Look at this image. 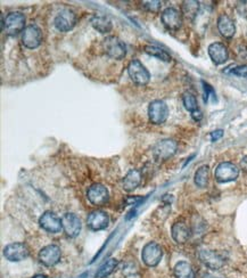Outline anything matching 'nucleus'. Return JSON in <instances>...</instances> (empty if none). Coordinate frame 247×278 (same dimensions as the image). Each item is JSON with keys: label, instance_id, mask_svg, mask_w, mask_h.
<instances>
[{"label": "nucleus", "instance_id": "nucleus-1", "mask_svg": "<svg viewBox=\"0 0 247 278\" xmlns=\"http://www.w3.org/2000/svg\"><path fill=\"white\" fill-rule=\"evenodd\" d=\"M25 27V16L19 12L9 13L6 19L2 21V29L6 34L14 37L17 35L19 32H23Z\"/></svg>", "mask_w": 247, "mask_h": 278}, {"label": "nucleus", "instance_id": "nucleus-2", "mask_svg": "<svg viewBox=\"0 0 247 278\" xmlns=\"http://www.w3.org/2000/svg\"><path fill=\"white\" fill-rule=\"evenodd\" d=\"M102 47H104L107 56H110L111 58L122 59L127 55V47L125 43L115 35H110L102 41Z\"/></svg>", "mask_w": 247, "mask_h": 278}, {"label": "nucleus", "instance_id": "nucleus-3", "mask_svg": "<svg viewBox=\"0 0 247 278\" xmlns=\"http://www.w3.org/2000/svg\"><path fill=\"white\" fill-rule=\"evenodd\" d=\"M239 176V169L236 164L231 162H221L215 168L214 177L218 183L225 184L234 182Z\"/></svg>", "mask_w": 247, "mask_h": 278}, {"label": "nucleus", "instance_id": "nucleus-4", "mask_svg": "<svg viewBox=\"0 0 247 278\" xmlns=\"http://www.w3.org/2000/svg\"><path fill=\"white\" fill-rule=\"evenodd\" d=\"M178 151V144L173 139H162L153 147L154 157L158 161H166L172 157Z\"/></svg>", "mask_w": 247, "mask_h": 278}, {"label": "nucleus", "instance_id": "nucleus-5", "mask_svg": "<svg viewBox=\"0 0 247 278\" xmlns=\"http://www.w3.org/2000/svg\"><path fill=\"white\" fill-rule=\"evenodd\" d=\"M128 73L130 79L139 86L147 85L151 80V74L139 59H132L128 65Z\"/></svg>", "mask_w": 247, "mask_h": 278}, {"label": "nucleus", "instance_id": "nucleus-6", "mask_svg": "<svg viewBox=\"0 0 247 278\" xmlns=\"http://www.w3.org/2000/svg\"><path fill=\"white\" fill-rule=\"evenodd\" d=\"M163 258V250L161 245L155 242H149L142 248L141 259L148 267H156Z\"/></svg>", "mask_w": 247, "mask_h": 278}, {"label": "nucleus", "instance_id": "nucleus-7", "mask_svg": "<svg viewBox=\"0 0 247 278\" xmlns=\"http://www.w3.org/2000/svg\"><path fill=\"white\" fill-rule=\"evenodd\" d=\"M169 116V107L163 101H153L148 106V117L153 125H162Z\"/></svg>", "mask_w": 247, "mask_h": 278}, {"label": "nucleus", "instance_id": "nucleus-8", "mask_svg": "<svg viewBox=\"0 0 247 278\" xmlns=\"http://www.w3.org/2000/svg\"><path fill=\"white\" fill-rule=\"evenodd\" d=\"M43 43V32L35 24H30L22 32V44L29 49H35Z\"/></svg>", "mask_w": 247, "mask_h": 278}, {"label": "nucleus", "instance_id": "nucleus-9", "mask_svg": "<svg viewBox=\"0 0 247 278\" xmlns=\"http://www.w3.org/2000/svg\"><path fill=\"white\" fill-rule=\"evenodd\" d=\"M87 197L89 202L96 207H101L105 205L110 200V193L104 185L94 184L87 190Z\"/></svg>", "mask_w": 247, "mask_h": 278}, {"label": "nucleus", "instance_id": "nucleus-10", "mask_svg": "<svg viewBox=\"0 0 247 278\" xmlns=\"http://www.w3.org/2000/svg\"><path fill=\"white\" fill-rule=\"evenodd\" d=\"M76 15L71 9H63L54 19V25L59 32H69L75 27Z\"/></svg>", "mask_w": 247, "mask_h": 278}, {"label": "nucleus", "instance_id": "nucleus-11", "mask_svg": "<svg viewBox=\"0 0 247 278\" xmlns=\"http://www.w3.org/2000/svg\"><path fill=\"white\" fill-rule=\"evenodd\" d=\"M29 254H30V251L27 244L19 243V242H16V243H10L6 245V248L4 249L5 258L12 262H18V261L27 259Z\"/></svg>", "mask_w": 247, "mask_h": 278}, {"label": "nucleus", "instance_id": "nucleus-12", "mask_svg": "<svg viewBox=\"0 0 247 278\" xmlns=\"http://www.w3.org/2000/svg\"><path fill=\"white\" fill-rule=\"evenodd\" d=\"M161 19L164 27L170 31H177L182 25V14L173 7L164 9L161 14Z\"/></svg>", "mask_w": 247, "mask_h": 278}, {"label": "nucleus", "instance_id": "nucleus-13", "mask_svg": "<svg viewBox=\"0 0 247 278\" xmlns=\"http://www.w3.org/2000/svg\"><path fill=\"white\" fill-rule=\"evenodd\" d=\"M199 260L203 262V264L208 267V268L212 270H219L224 266V258L218 252L212 251V250H207L202 249L198 253Z\"/></svg>", "mask_w": 247, "mask_h": 278}, {"label": "nucleus", "instance_id": "nucleus-14", "mask_svg": "<svg viewBox=\"0 0 247 278\" xmlns=\"http://www.w3.org/2000/svg\"><path fill=\"white\" fill-rule=\"evenodd\" d=\"M60 256H61V252L59 246L55 245V244H50L45 246L39 252V260L43 265L46 267H54L58 264L60 261Z\"/></svg>", "mask_w": 247, "mask_h": 278}, {"label": "nucleus", "instance_id": "nucleus-15", "mask_svg": "<svg viewBox=\"0 0 247 278\" xmlns=\"http://www.w3.org/2000/svg\"><path fill=\"white\" fill-rule=\"evenodd\" d=\"M39 225L41 228L51 234L60 233V230L63 229L61 219L57 217L54 212H51V211H46V212L41 215L39 218Z\"/></svg>", "mask_w": 247, "mask_h": 278}, {"label": "nucleus", "instance_id": "nucleus-16", "mask_svg": "<svg viewBox=\"0 0 247 278\" xmlns=\"http://www.w3.org/2000/svg\"><path fill=\"white\" fill-rule=\"evenodd\" d=\"M61 226H63V230L65 234L71 239L76 237L80 234L82 224L79 217L74 213L68 212L61 217Z\"/></svg>", "mask_w": 247, "mask_h": 278}, {"label": "nucleus", "instance_id": "nucleus-17", "mask_svg": "<svg viewBox=\"0 0 247 278\" xmlns=\"http://www.w3.org/2000/svg\"><path fill=\"white\" fill-rule=\"evenodd\" d=\"M87 225L91 230L99 231L104 230L110 225V215L105 211L95 210L87 218Z\"/></svg>", "mask_w": 247, "mask_h": 278}, {"label": "nucleus", "instance_id": "nucleus-18", "mask_svg": "<svg viewBox=\"0 0 247 278\" xmlns=\"http://www.w3.org/2000/svg\"><path fill=\"white\" fill-rule=\"evenodd\" d=\"M208 53L210 58L215 65H221L227 62L229 57L227 46L222 43H213L209 46Z\"/></svg>", "mask_w": 247, "mask_h": 278}, {"label": "nucleus", "instance_id": "nucleus-19", "mask_svg": "<svg viewBox=\"0 0 247 278\" xmlns=\"http://www.w3.org/2000/svg\"><path fill=\"white\" fill-rule=\"evenodd\" d=\"M171 235L176 243L184 244L189 241L190 235H192V230H190L189 226L184 223V221H177V223H174L172 226Z\"/></svg>", "mask_w": 247, "mask_h": 278}, {"label": "nucleus", "instance_id": "nucleus-20", "mask_svg": "<svg viewBox=\"0 0 247 278\" xmlns=\"http://www.w3.org/2000/svg\"><path fill=\"white\" fill-rule=\"evenodd\" d=\"M218 30L225 39H231L236 33V25L227 14H221L218 17Z\"/></svg>", "mask_w": 247, "mask_h": 278}, {"label": "nucleus", "instance_id": "nucleus-21", "mask_svg": "<svg viewBox=\"0 0 247 278\" xmlns=\"http://www.w3.org/2000/svg\"><path fill=\"white\" fill-rule=\"evenodd\" d=\"M91 24L92 27L95 28V30L98 31V32L106 34L111 32V30L113 28L112 21L109 16H106V15L102 14H96L94 15V17L91 19Z\"/></svg>", "mask_w": 247, "mask_h": 278}, {"label": "nucleus", "instance_id": "nucleus-22", "mask_svg": "<svg viewBox=\"0 0 247 278\" xmlns=\"http://www.w3.org/2000/svg\"><path fill=\"white\" fill-rule=\"evenodd\" d=\"M141 172L139 170L132 169L127 173V176L123 179V188L127 192H133L141 183Z\"/></svg>", "mask_w": 247, "mask_h": 278}, {"label": "nucleus", "instance_id": "nucleus-23", "mask_svg": "<svg viewBox=\"0 0 247 278\" xmlns=\"http://www.w3.org/2000/svg\"><path fill=\"white\" fill-rule=\"evenodd\" d=\"M173 274L176 278H196L192 265L187 261H179L173 268Z\"/></svg>", "mask_w": 247, "mask_h": 278}, {"label": "nucleus", "instance_id": "nucleus-24", "mask_svg": "<svg viewBox=\"0 0 247 278\" xmlns=\"http://www.w3.org/2000/svg\"><path fill=\"white\" fill-rule=\"evenodd\" d=\"M210 180V167L207 166H202L197 169V171L195 172L194 176V182L195 185L199 188H205L208 186Z\"/></svg>", "mask_w": 247, "mask_h": 278}, {"label": "nucleus", "instance_id": "nucleus-25", "mask_svg": "<svg viewBox=\"0 0 247 278\" xmlns=\"http://www.w3.org/2000/svg\"><path fill=\"white\" fill-rule=\"evenodd\" d=\"M117 265H119V261L114 258L107 260L100 266V268L97 270L95 278H106L107 276H110L112 272L116 269Z\"/></svg>", "mask_w": 247, "mask_h": 278}, {"label": "nucleus", "instance_id": "nucleus-26", "mask_svg": "<svg viewBox=\"0 0 247 278\" xmlns=\"http://www.w3.org/2000/svg\"><path fill=\"white\" fill-rule=\"evenodd\" d=\"M143 50H145L146 54L153 56V57H156L158 59H161L163 62H170L172 59L171 55H170L168 51L157 47V46L147 45V46H145V47H143Z\"/></svg>", "mask_w": 247, "mask_h": 278}, {"label": "nucleus", "instance_id": "nucleus-27", "mask_svg": "<svg viewBox=\"0 0 247 278\" xmlns=\"http://www.w3.org/2000/svg\"><path fill=\"white\" fill-rule=\"evenodd\" d=\"M199 10L198 2H183L182 4V14L183 16L188 19H194L196 17Z\"/></svg>", "mask_w": 247, "mask_h": 278}, {"label": "nucleus", "instance_id": "nucleus-28", "mask_svg": "<svg viewBox=\"0 0 247 278\" xmlns=\"http://www.w3.org/2000/svg\"><path fill=\"white\" fill-rule=\"evenodd\" d=\"M182 103L184 105V109H186L187 111H189L190 113H193L195 111L199 110L198 109V103H197V100L196 97H195L192 92H184V94L182 95Z\"/></svg>", "mask_w": 247, "mask_h": 278}, {"label": "nucleus", "instance_id": "nucleus-29", "mask_svg": "<svg viewBox=\"0 0 247 278\" xmlns=\"http://www.w3.org/2000/svg\"><path fill=\"white\" fill-rule=\"evenodd\" d=\"M142 6L146 10L151 13H158L162 7L161 2H143Z\"/></svg>", "mask_w": 247, "mask_h": 278}, {"label": "nucleus", "instance_id": "nucleus-30", "mask_svg": "<svg viewBox=\"0 0 247 278\" xmlns=\"http://www.w3.org/2000/svg\"><path fill=\"white\" fill-rule=\"evenodd\" d=\"M230 73L234 74V75L240 76V78H246L247 79V65L236 66L235 69L230 70Z\"/></svg>", "mask_w": 247, "mask_h": 278}, {"label": "nucleus", "instance_id": "nucleus-31", "mask_svg": "<svg viewBox=\"0 0 247 278\" xmlns=\"http://www.w3.org/2000/svg\"><path fill=\"white\" fill-rule=\"evenodd\" d=\"M202 84H203L204 91H205L204 101H205V102H208L209 97H212L213 101L217 100V97H215V91H214V89L212 88V87H211L209 84H207V82H205V81H202Z\"/></svg>", "mask_w": 247, "mask_h": 278}, {"label": "nucleus", "instance_id": "nucleus-32", "mask_svg": "<svg viewBox=\"0 0 247 278\" xmlns=\"http://www.w3.org/2000/svg\"><path fill=\"white\" fill-rule=\"evenodd\" d=\"M222 136H223V130L222 129L215 130L213 132H211V141H212V142H217Z\"/></svg>", "mask_w": 247, "mask_h": 278}, {"label": "nucleus", "instance_id": "nucleus-33", "mask_svg": "<svg viewBox=\"0 0 247 278\" xmlns=\"http://www.w3.org/2000/svg\"><path fill=\"white\" fill-rule=\"evenodd\" d=\"M190 114H192L193 119L195 121H197V122H199L200 120L203 119V113H202V111H200V110H197V111H195L193 113H190Z\"/></svg>", "mask_w": 247, "mask_h": 278}, {"label": "nucleus", "instance_id": "nucleus-34", "mask_svg": "<svg viewBox=\"0 0 247 278\" xmlns=\"http://www.w3.org/2000/svg\"><path fill=\"white\" fill-rule=\"evenodd\" d=\"M240 168L243 169V171L247 173V155L241 158L240 161Z\"/></svg>", "mask_w": 247, "mask_h": 278}, {"label": "nucleus", "instance_id": "nucleus-35", "mask_svg": "<svg viewBox=\"0 0 247 278\" xmlns=\"http://www.w3.org/2000/svg\"><path fill=\"white\" fill-rule=\"evenodd\" d=\"M202 278H215V277L212 276L211 274H204V275L202 276Z\"/></svg>", "mask_w": 247, "mask_h": 278}, {"label": "nucleus", "instance_id": "nucleus-36", "mask_svg": "<svg viewBox=\"0 0 247 278\" xmlns=\"http://www.w3.org/2000/svg\"><path fill=\"white\" fill-rule=\"evenodd\" d=\"M33 278H47V276H45V275H35Z\"/></svg>", "mask_w": 247, "mask_h": 278}]
</instances>
